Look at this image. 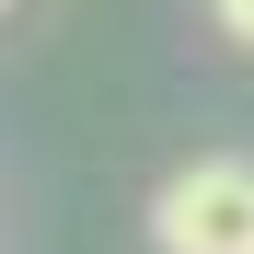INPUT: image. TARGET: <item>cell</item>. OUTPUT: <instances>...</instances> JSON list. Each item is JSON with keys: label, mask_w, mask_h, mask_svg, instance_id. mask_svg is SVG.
Instances as JSON below:
<instances>
[{"label": "cell", "mask_w": 254, "mask_h": 254, "mask_svg": "<svg viewBox=\"0 0 254 254\" xmlns=\"http://www.w3.org/2000/svg\"><path fill=\"white\" fill-rule=\"evenodd\" d=\"M150 243L162 254H254V162L243 150L174 162L162 196H150Z\"/></svg>", "instance_id": "cell-1"}, {"label": "cell", "mask_w": 254, "mask_h": 254, "mask_svg": "<svg viewBox=\"0 0 254 254\" xmlns=\"http://www.w3.org/2000/svg\"><path fill=\"white\" fill-rule=\"evenodd\" d=\"M208 23H220L231 47H254V0H208Z\"/></svg>", "instance_id": "cell-2"}, {"label": "cell", "mask_w": 254, "mask_h": 254, "mask_svg": "<svg viewBox=\"0 0 254 254\" xmlns=\"http://www.w3.org/2000/svg\"><path fill=\"white\" fill-rule=\"evenodd\" d=\"M0 12H12V0H0Z\"/></svg>", "instance_id": "cell-3"}]
</instances>
